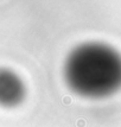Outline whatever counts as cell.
<instances>
[{"mask_svg":"<svg viewBox=\"0 0 121 127\" xmlns=\"http://www.w3.org/2000/svg\"><path fill=\"white\" fill-rule=\"evenodd\" d=\"M66 86L84 99H106L121 89V54L101 42L77 45L63 68Z\"/></svg>","mask_w":121,"mask_h":127,"instance_id":"1","label":"cell"},{"mask_svg":"<svg viewBox=\"0 0 121 127\" xmlns=\"http://www.w3.org/2000/svg\"><path fill=\"white\" fill-rule=\"evenodd\" d=\"M25 97V86L14 72L0 70V105L6 107L17 106Z\"/></svg>","mask_w":121,"mask_h":127,"instance_id":"2","label":"cell"}]
</instances>
